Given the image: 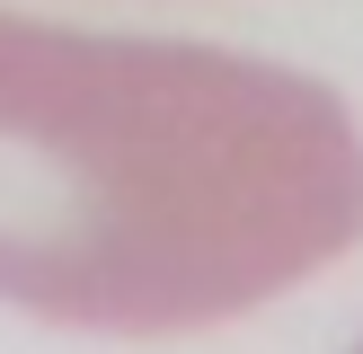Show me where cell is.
<instances>
[{"label":"cell","mask_w":363,"mask_h":354,"mask_svg":"<svg viewBox=\"0 0 363 354\" xmlns=\"http://www.w3.org/2000/svg\"><path fill=\"white\" fill-rule=\"evenodd\" d=\"M363 239V133L257 53L80 35L0 9V301L177 336Z\"/></svg>","instance_id":"obj_1"},{"label":"cell","mask_w":363,"mask_h":354,"mask_svg":"<svg viewBox=\"0 0 363 354\" xmlns=\"http://www.w3.org/2000/svg\"><path fill=\"white\" fill-rule=\"evenodd\" d=\"M354 354H363V346H354Z\"/></svg>","instance_id":"obj_2"}]
</instances>
